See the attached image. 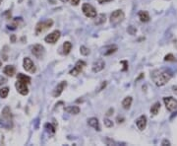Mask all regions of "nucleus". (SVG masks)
<instances>
[{"mask_svg":"<svg viewBox=\"0 0 177 146\" xmlns=\"http://www.w3.org/2000/svg\"><path fill=\"white\" fill-rule=\"evenodd\" d=\"M154 83L158 87L165 85L171 79L172 73L169 70H154L150 74Z\"/></svg>","mask_w":177,"mask_h":146,"instance_id":"nucleus-1","label":"nucleus"},{"mask_svg":"<svg viewBox=\"0 0 177 146\" xmlns=\"http://www.w3.org/2000/svg\"><path fill=\"white\" fill-rule=\"evenodd\" d=\"M52 25H53V21L51 19H48V20H45V21L37 23V26H35V35L39 36V35L43 34L45 31H47L48 29L51 28Z\"/></svg>","mask_w":177,"mask_h":146,"instance_id":"nucleus-2","label":"nucleus"},{"mask_svg":"<svg viewBox=\"0 0 177 146\" xmlns=\"http://www.w3.org/2000/svg\"><path fill=\"white\" fill-rule=\"evenodd\" d=\"M124 17H125V15H124V12L122 10H120V9L115 10L114 12H112V14L110 15V23L114 26L117 25V24L121 23V22L123 21Z\"/></svg>","mask_w":177,"mask_h":146,"instance_id":"nucleus-3","label":"nucleus"},{"mask_svg":"<svg viewBox=\"0 0 177 146\" xmlns=\"http://www.w3.org/2000/svg\"><path fill=\"white\" fill-rule=\"evenodd\" d=\"M82 11L85 14L86 17L88 18H96V10L94 9V6H92L88 3H84L82 6Z\"/></svg>","mask_w":177,"mask_h":146,"instance_id":"nucleus-4","label":"nucleus"},{"mask_svg":"<svg viewBox=\"0 0 177 146\" xmlns=\"http://www.w3.org/2000/svg\"><path fill=\"white\" fill-rule=\"evenodd\" d=\"M163 102H164L167 111H169V112L177 111V100L174 99L173 97H164Z\"/></svg>","mask_w":177,"mask_h":146,"instance_id":"nucleus-5","label":"nucleus"},{"mask_svg":"<svg viewBox=\"0 0 177 146\" xmlns=\"http://www.w3.org/2000/svg\"><path fill=\"white\" fill-rule=\"evenodd\" d=\"M60 36H61V34L59 31H57V30L53 31L52 33H50L49 35H47V36L44 38V41H45V43L53 45V44H55L59 39H60Z\"/></svg>","mask_w":177,"mask_h":146,"instance_id":"nucleus-6","label":"nucleus"},{"mask_svg":"<svg viewBox=\"0 0 177 146\" xmlns=\"http://www.w3.org/2000/svg\"><path fill=\"white\" fill-rule=\"evenodd\" d=\"M32 54H34L37 58L41 59L44 56L45 50H44V48L41 45H35L34 46H32Z\"/></svg>","mask_w":177,"mask_h":146,"instance_id":"nucleus-7","label":"nucleus"},{"mask_svg":"<svg viewBox=\"0 0 177 146\" xmlns=\"http://www.w3.org/2000/svg\"><path fill=\"white\" fill-rule=\"evenodd\" d=\"M86 66V62L83 60H79L77 61L76 64H75L74 68L70 71V74L73 75V76H78V75L83 71L84 67Z\"/></svg>","mask_w":177,"mask_h":146,"instance_id":"nucleus-8","label":"nucleus"},{"mask_svg":"<svg viewBox=\"0 0 177 146\" xmlns=\"http://www.w3.org/2000/svg\"><path fill=\"white\" fill-rule=\"evenodd\" d=\"M28 84L23 82V81H20V80H17L16 84H15V87H16L17 91L20 93L21 95H23V96H26V95L29 94V88H28Z\"/></svg>","mask_w":177,"mask_h":146,"instance_id":"nucleus-9","label":"nucleus"},{"mask_svg":"<svg viewBox=\"0 0 177 146\" xmlns=\"http://www.w3.org/2000/svg\"><path fill=\"white\" fill-rule=\"evenodd\" d=\"M23 67L26 71L31 72V73H34L35 72V66L34 62L32 61V59L30 57H25L23 60Z\"/></svg>","mask_w":177,"mask_h":146,"instance_id":"nucleus-10","label":"nucleus"},{"mask_svg":"<svg viewBox=\"0 0 177 146\" xmlns=\"http://www.w3.org/2000/svg\"><path fill=\"white\" fill-rule=\"evenodd\" d=\"M66 86H67V82H66V81H62V82H60L54 88V90H53V92H52V96L54 97V98H58L62 94L63 90L66 88Z\"/></svg>","mask_w":177,"mask_h":146,"instance_id":"nucleus-11","label":"nucleus"},{"mask_svg":"<svg viewBox=\"0 0 177 146\" xmlns=\"http://www.w3.org/2000/svg\"><path fill=\"white\" fill-rule=\"evenodd\" d=\"M2 118L4 119L5 123H7L8 127H10V123L12 121V114H11V110L9 107H5L2 111Z\"/></svg>","mask_w":177,"mask_h":146,"instance_id":"nucleus-12","label":"nucleus"},{"mask_svg":"<svg viewBox=\"0 0 177 146\" xmlns=\"http://www.w3.org/2000/svg\"><path fill=\"white\" fill-rule=\"evenodd\" d=\"M104 66H105V62L102 60V59H99V60H97V61H96V62H94L92 69V71H94V72L97 73V72L101 71V70L104 68Z\"/></svg>","mask_w":177,"mask_h":146,"instance_id":"nucleus-13","label":"nucleus"},{"mask_svg":"<svg viewBox=\"0 0 177 146\" xmlns=\"http://www.w3.org/2000/svg\"><path fill=\"white\" fill-rule=\"evenodd\" d=\"M136 125L138 128L140 130H144L147 127V118H146V116H141L139 117L138 119H137L136 121Z\"/></svg>","mask_w":177,"mask_h":146,"instance_id":"nucleus-14","label":"nucleus"},{"mask_svg":"<svg viewBox=\"0 0 177 146\" xmlns=\"http://www.w3.org/2000/svg\"><path fill=\"white\" fill-rule=\"evenodd\" d=\"M3 73L9 77H13L16 73V68L13 65H6L3 69Z\"/></svg>","mask_w":177,"mask_h":146,"instance_id":"nucleus-15","label":"nucleus"},{"mask_svg":"<svg viewBox=\"0 0 177 146\" xmlns=\"http://www.w3.org/2000/svg\"><path fill=\"white\" fill-rule=\"evenodd\" d=\"M88 123L90 127H94V129L97 130V131H100V127H99V123H98V119L96 118H90L88 119Z\"/></svg>","mask_w":177,"mask_h":146,"instance_id":"nucleus-16","label":"nucleus"},{"mask_svg":"<svg viewBox=\"0 0 177 146\" xmlns=\"http://www.w3.org/2000/svg\"><path fill=\"white\" fill-rule=\"evenodd\" d=\"M139 19L141 20V22H144V23H147V22L150 21V15L147 11H140L139 12Z\"/></svg>","mask_w":177,"mask_h":146,"instance_id":"nucleus-17","label":"nucleus"},{"mask_svg":"<svg viewBox=\"0 0 177 146\" xmlns=\"http://www.w3.org/2000/svg\"><path fill=\"white\" fill-rule=\"evenodd\" d=\"M64 110H65V112L71 115H78L80 113V108L77 107V106H70V107L64 108Z\"/></svg>","mask_w":177,"mask_h":146,"instance_id":"nucleus-18","label":"nucleus"},{"mask_svg":"<svg viewBox=\"0 0 177 146\" xmlns=\"http://www.w3.org/2000/svg\"><path fill=\"white\" fill-rule=\"evenodd\" d=\"M159 110H160V103H159V102H156V103L152 106V108H150V114L156 116V115L158 114Z\"/></svg>","mask_w":177,"mask_h":146,"instance_id":"nucleus-19","label":"nucleus"},{"mask_svg":"<svg viewBox=\"0 0 177 146\" xmlns=\"http://www.w3.org/2000/svg\"><path fill=\"white\" fill-rule=\"evenodd\" d=\"M132 101H133L132 97H126L122 101V107L125 110L130 109V107H131V105H132Z\"/></svg>","mask_w":177,"mask_h":146,"instance_id":"nucleus-20","label":"nucleus"},{"mask_svg":"<svg viewBox=\"0 0 177 146\" xmlns=\"http://www.w3.org/2000/svg\"><path fill=\"white\" fill-rule=\"evenodd\" d=\"M17 80L23 81V82H25L27 84H30L31 83V77L27 76V75L23 74V73H19V74L17 75Z\"/></svg>","mask_w":177,"mask_h":146,"instance_id":"nucleus-21","label":"nucleus"},{"mask_svg":"<svg viewBox=\"0 0 177 146\" xmlns=\"http://www.w3.org/2000/svg\"><path fill=\"white\" fill-rule=\"evenodd\" d=\"M71 50H72V44L70 42H65L63 44V54L65 55L69 54Z\"/></svg>","mask_w":177,"mask_h":146,"instance_id":"nucleus-22","label":"nucleus"},{"mask_svg":"<svg viewBox=\"0 0 177 146\" xmlns=\"http://www.w3.org/2000/svg\"><path fill=\"white\" fill-rule=\"evenodd\" d=\"M117 48H117V46H115V45L110 46L109 48H108L107 50H106L105 52H104V55H110V54H114V52L117 50Z\"/></svg>","mask_w":177,"mask_h":146,"instance_id":"nucleus-23","label":"nucleus"},{"mask_svg":"<svg viewBox=\"0 0 177 146\" xmlns=\"http://www.w3.org/2000/svg\"><path fill=\"white\" fill-rule=\"evenodd\" d=\"M105 22V15L104 14H99L98 16H97L96 20L94 21V24L96 25H100V24L104 23Z\"/></svg>","mask_w":177,"mask_h":146,"instance_id":"nucleus-24","label":"nucleus"},{"mask_svg":"<svg viewBox=\"0 0 177 146\" xmlns=\"http://www.w3.org/2000/svg\"><path fill=\"white\" fill-rule=\"evenodd\" d=\"M9 94V88L8 87H4L0 89V98L2 99H5L6 97L8 96Z\"/></svg>","mask_w":177,"mask_h":146,"instance_id":"nucleus-25","label":"nucleus"},{"mask_svg":"<svg viewBox=\"0 0 177 146\" xmlns=\"http://www.w3.org/2000/svg\"><path fill=\"white\" fill-rule=\"evenodd\" d=\"M80 52H81L82 55H85V56H87V55L90 54V50H88V48H86L85 46H82L81 48H80Z\"/></svg>","mask_w":177,"mask_h":146,"instance_id":"nucleus-26","label":"nucleus"},{"mask_svg":"<svg viewBox=\"0 0 177 146\" xmlns=\"http://www.w3.org/2000/svg\"><path fill=\"white\" fill-rule=\"evenodd\" d=\"M164 60L165 61H174L175 60V57L172 54H168L164 56Z\"/></svg>","mask_w":177,"mask_h":146,"instance_id":"nucleus-27","label":"nucleus"},{"mask_svg":"<svg viewBox=\"0 0 177 146\" xmlns=\"http://www.w3.org/2000/svg\"><path fill=\"white\" fill-rule=\"evenodd\" d=\"M104 125H105L106 127H113V123H112L110 119H104Z\"/></svg>","mask_w":177,"mask_h":146,"instance_id":"nucleus-28","label":"nucleus"},{"mask_svg":"<svg viewBox=\"0 0 177 146\" xmlns=\"http://www.w3.org/2000/svg\"><path fill=\"white\" fill-rule=\"evenodd\" d=\"M128 33H129L130 35H135L137 33V29L136 28H134L133 26H130L129 28H128Z\"/></svg>","mask_w":177,"mask_h":146,"instance_id":"nucleus-29","label":"nucleus"},{"mask_svg":"<svg viewBox=\"0 0 177 146\" xmlns=\"http://www.w3.org/2000/svg\"><path fill=\"white\" fill-rule=\"evenodd\" d=\"M120 63H121V64H123V65H124L122 71H126V70H127V68H128V62H127V61H121Z\"/></svg>","mask_w":177,"mask_h":146,"instance_id":"nucleus-30","label":"nucleus"},{"mask_svg":"<svg viewBox=\"0 0 177 146\" xmlns=\"http://www.w3.org/2000/svg\"><path fill=\"white\" fill-rule=\"evenodd\" d=\"M6 82H7V79H6L5 77L0 76V86H2L3 84H5Z\"/></svg>","mask_w":177,"mask_h":146,"instance_id":"nucleus-31","label":"nucleus"},{"mask_svg":"<svg viewBox=\"0 0 177 146\" xmlns=\"http://www.w3.org/2000/svg\"><path fill=\"white\" fill-rule=\"evenodd\" d=\"M45 127H46V128H49V129L51 130L52 133H54V132H55V128H54V127H52L50 123H46V125H45Z\"/></svg>","mask_w":177,"mask_h":146,"instance_id":"nucleus-32","label":"nucleus"},{"mask_svg":"<svg viewBox=\"0 0 177 146\" xmlns=\"http://www.w3.org/2000/svg\"><path fill=\"white\" fill-rule=\"evenodd\" d=\"M69 1L73 6H77L80 3V0H69Z\"/></svg>","mask_w":177,"mask_h":146,"instance_id":"nucleus-33","label":"nucleus"},{"mask_svg":"<svg viewBox=\"0 0 177 146\" xmlns=\"http://www.w3.org/2000/svg\"><path fill=\"white\" fill-rule=\"evenodd\" d=\"M16 40H17V38H16L15 35H11V37H10L11 43H16Z\"/></svg>","mask_w":177,"mask_h":146,"instance_id":"nucleus-34","label":"nucleus"},{"mask_svg":"<svg viewBox=\"0 0 177 146\" xmlns=\"http://www.w3.org/2000/svg\"><path fill=\"white\" fill-rule=\"evenodd\" d=\"M161 145H170V141L167 140V139H164V140L161 142Z\"/></svg>","mask_w":177,"mask_h":146,"instance_id":"nucleus-35","label":"nucleus"},{"mask_svg":"<svg viewBox=\"0 0 177 146\" xmlns=\"http://www.w3.org/2000/svg\"><path fill=\"white\" fill-rule=\"evenodd\" d=\"M110 1H112V0H97V2H98L99 4L107 3V2H110Z\"/></svg>","mask_w":177,"mask_h":146,"instance_id":"nucleus-36","label":"nucleus"},{"mask_svg":"<svg viewBox=\"0 0 177 146\" xmlns=\"http://www.w3.org/2000/svg\"><path fill=\"white\" fill-rule=\"evenodd\" d=\"M105 87H106V82L104 81V82L101 83V86H100V88H99V89H98V91H101V90H102L103 88H105Z\"/></svg>","mask_w":177,"mask_h":146,"instance_id":"nucleus-37","label":"nucleus"},{"mask_svg":"<svg viewBox=\"0 0 177 146\" xmlns=\"http://www.w3.org/2000/svg\"><path fill=\"white\" fill-rule=\"evenodd\" d=\"M114 112V110L113 109H109V111H108V112L107 113H106V116H107V117H109V116H111V113H113Z\"/></svg>","mask_w":177,"mask_h":146,"instance_id":"nucleus-38","label":"nucleus"},{"mask_svg":"<svg viewBox=\"0 0 177 146\" xmlns=\"http://www.w3.org/2000/svg\"><path fill=\"white\" fill-rule=\"evenodd\" d=\"M172 90H173L174 94L177 95V85H176V86H173V87H172Z\"/></svg>","mask_w":177,"mask_h":146,"instance_id":"nucleus-39","label":"nucleus"},{"mask_svg":"<svg viewBox=\"0 0 177 146\" xmlns=\"http://www.w3.org/2000/svg\"><path fill=\"white\" fill-rule=\"evenodd\" d=\"M143 77H144V74H143V73H142V74L140 75V76H139V77H138V78H137V79H136V81H139V80H140V79H141V78H143Z\"/></svg>","mask_w":177,"mask_h":146,"instance_id":"nucleus-40","label":"nucleus"},{"mask_svg":"<svg viewBox=\"0 0 177 146\" xmlns=\"http://www.w3.org/2000/svg\"><path fill=\"white\" fill-rule=\"evenodd\" d=\"M61 1H62V2H67L68 0H61Z\"/></svg>","mask_w":177,"mask_h":146,"instance_id":"nucleus-41","label":"nucleus"},{"mask_svg":"<svg viewBox=\"0 0 177 146\" xmlns=\"http://www.w3.org/2000/svg\"><path fill=\"white\" fill-rule=\"evenodd\" d=\"M22 1H23V0H18V2H19V3H21Z\"/></svg>","mask_w":177,"mask_h":146,"instance_id":"nucleus-42","label":"nucleus"},{"mask_svg":"<svg viewBox=\"0 0 177 146\" xmlns=\"http://www.w3.org/2000/svg\"><path fill=\"white\" fill-rule=\"evenodd\" d=\"M1 66H2V62L0 61V67H1Z\"/></svg>","mask_w":177,"mask_h":146,"instance_id":"nucleus-43","label":"nucleus"},{"mask_svg":"<svg viewBox=\"0 0 177 146\" xmlns=\"http://www.w3.org/2000/svg\"><path fill=\"white\" fill-rule=\"evenodd\" d=\"M2 1H3V0H0V4H1V3H2Z\"/></svg>","mask_w":177,"mask_h":146,"instance_id":"nucleus-44","label":"nucleus"}]
</instances>
